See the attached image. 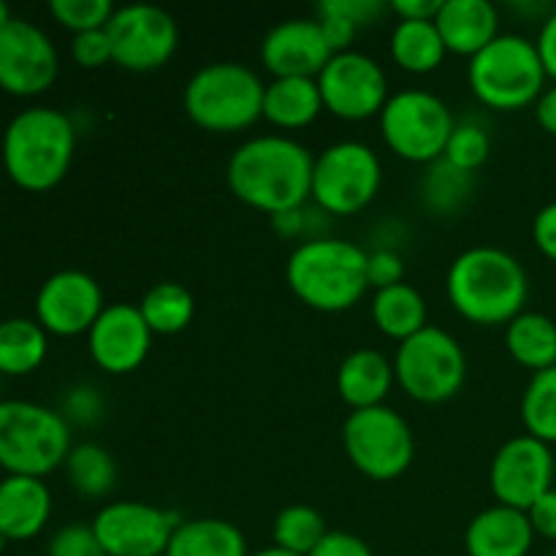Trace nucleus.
Wrapping results in <instances>:
<instances>
[{
  "mask_svg": "<svg viewBox=\"0 0 556 556\" xmlns=\"http://www.w3.org/2000/svg\"><path fill=\"white\" fill-rule=\"evenodd\" d=\"M313 152L296 139L266 134L237 147L226 168L231 193L269 217L313 199Z\"/></svg>",
  "mask_w": 556,
  "mask_h": 556,
  "instance_id": "f257e3e1",
  "label": "nucleus"
},
{
  "mask_svg": "<svg viewBox=\"0 0 556 556\" xmlns=\"http://www.w3.org/2000/svg\"><path fill=\"white\" fill-rule=\"evenodd\" d=\"M445 291L456 313L476 326H508L525 313L530 277L508 250L478 244L454 258L445 275Z\"/></svg>",
  "mask_w": 556,
  "mask_h": 556,
  "instance_id": "f03ea898",
  "label": "nucleus"
},
{
  "mask_svg": "<svg viewBox=\"0 0 556 556\" xmlns=\"http://www.w3.org/2000/svg\"><path fill=\"white\" fill-rule=\"evenodd\" d=\"M76 152V125L52 106L22 109L3 130L0 157L11 182L30 193L58 188Z\"/></svg>",
  "mask_w": 556,
  "mask_h": 556,
  "instance_id": "7ed1b4c3",
  "label": "nucleus"
},
{
  "mask_svg": "<svg viewBox=\"0 0 556 556\" xmlns=\"http://www.w3.org/2000/svg\"><path fill=\"white\" fill-rule=\"evenodd\" d=\"M367 250L348 239L318 237L288 255L286 280L293 296L318 313H345L367 293Z\"/></svg>",
  "mask_w": 556,
  "mask_h": 556,
  "instance_id": "20e7f679",
  "label": "nucleus"
},
{
  "mask_svg": "<svg viewBox=\"0 0 556 556\" xmlns=\"http://www.w3.org/2000/svg\"><path fill=\"white\" fill-rule=\"evenodd\" d=\"M266 85L250 65L220 60L206 63L188 79L185 114L212 134H239L264 117Z\"/></svg>",
  "mask_w": 556,
  "mask_h": 556,
  "instance_id": "39448f33",
  "label": "nucleus"
},
{
  "mask_svg": "<svg viewBox=\"0 0 556 556\" xmlns=\"http://www.w3.org/2000/svg\"><path fill=\"white\" fill-rule=\"evenodd\" d=\"M546 79L548 74L543 68L538 43L516 33H500L467 65L472 96L497 112L535 106L546 90Z\"/></svg>",
  "mask_w": 556,
  "mask_h": 556,
  "instance_id": "423d86ee",
  "label": "nucleus"
},
{
  "mask_svg": "<svg viewBox=\"0 0 556 556\" xmlns=\"http://www.w3.org/2000/svg\"><path fill=\"white\" fill-rule=\"evenodd\" d=\"M71 448V424L60 410L27 400L0 402V467L5 476H49L65 465Z\"/></svg>",
  "mask_w": 556,
  "mask_h": 556,
  "instance_id": "0eeeda50",
  "label": "nucleus"
},
{
  "mask_svg": "<svg viewBox=\"0 0 556 556\" xmlns=\"http://www.w3.org/2000/svg\"><path fill=\"white\" fill-rule=\"evenodd\" d=\"M394 375L400 389L421 405H443L454 400L467 378V356L451 331L429 324L394 353Z\"/></svg>",
  "mask_w": 556,
  "mask_h": 556,
  "instance_id": "6e6552de",
  "label": "nucleus"
},
{
  "mask_svg": "<svg viewBox=\"0 0 556 556\" xmlns=\"http://www.w3.org/2000/svg\"><path fill=\"white\" fill-rule=\"evenodd\" d=\"M378 119L380 136L396 157L427 166L443 157L445 144L456 128L448 103L418 87L391 92Z\"/></svg>",
  "mask_w": 556,
  "mask_h": 556,
  "instance_id": "1a4fd4ad",
  "label": "nucleus"
},
{
  "mask_svg": "<svg viewBox=\"0 0 556 556\" xmlns=\"http://www.w3.org/2000/svg\"><path fill=\"white\" fill-rule=\"evenodd\" d=\"M383 166L378 152L356 139L326 147L313 166V204L331 217L367 210L380 193Z\"/></svg>",
  "mask_w": 556,
  "mask_h": 556,
  "instance_id": "9d476101",
  "label": "nucleus"
},
{
  "mask_svg": "<svg viewBox=\"0 0 556 556\" xmlns=\"http://www.w3.org/2000/svg\"><path fill=\"white\" fill-rule=\"evenodd\" d=\"M342 445L351 465L372 481L405 476L416 456L410 424L389 405L351 410L342 424Z\"/></svg>",
  "mask_w": 556,
  "mask_h": 556,
  "instance_id": "9b49d317",
  "label": "nucleus"
},
{
  "mask_svg": "<svg viewBox=\"0 0 556 556\" xmlns=\"http://www.w3.org/2000/svg\"><path fill=\"white\" fill-rule=\"evenodd\" d=\"M112 63L134 74L157 71L179 47V27L166 9L152 3L119 5L106 25Z\"/></svg>",
  "mask_w": 556,
  "mask_h": 556,
  "instance_id": "f8f14e48",
  "label": "nucleus"
},
{
  "mask_svg": "<svg viewBox=\"0 0 556 556\" xmlns=\"http://www.w3.org/2000/svg\"><path fill=\"white\" fill-rule=\"evenodd\" d=\"M318 87L326 112L348 123L380 117L391 98L383 65L356 49L334 54L318 74Z\"/></svg>",
  "mask_w": 556,
  "mask_h": 556,
  "instance_id": "ddd939ff",
  "label": "nucleus"
},
{
  "mask_svg": "<svg viewBox=\"0 0 556 556\" xmlns=\"http://www.w3.org/2000/svg\"><path fill=\"white\" fill-rule=\"evenodd\" d=\"M489 486L500 505L530 510L556 486V454L552 445L519 434L503 443L489 467Z\"/></svg>",
  "mask_w": 556,
  "mask_h": 556,
  "instance_id": "4468645a",
  "label": "nucleus"
},
{
  "mask_svg": "<svg viewBox=\"0 0 556 556\" xmlns=\"http://www.w3.org/2000/svg\"><path fill=\"white\" fill-rule=\"evenodd\" d=\"M90 527L106 556H163L179 516L139 500H117L103 505Z\"/></svg>",
  "mask_w": 556,
  "mask_h": 556,
  "instance_id": "2eb2a0df",
  "label": "nucleus"
},
{
  "mask_svg": "<svg viewBox=\"0 0 556 556\" xmlns=\"http://www.w3.org/2000/svg\"><path fill=\"white\" fill-rule=\"evenodd\" d=\"M60 58L52 38L22 16L0 30V90L16 98L47 92L58 81Z\"/></svg>",
  "mask_w": 556,
  "mask_h": 556,
  "instance_id": "dca6fc26",
  "label": "nucleus"
},
{
  "mask_svg": "<svg viewBox=\"0 0 556 556\" xmlns=\"http://www.w3.org/2000/svg\"><path fill=\"white\" fill-rule=\"evenodd\" d=\"M103 291L87 271L63 269L41 282L36 293V320L52 337H79L103 313Z\"/></svg>",
  "mask_w": 556,
  "mask_h": 556,
  "instance_id": "f3484780",
  "label": "nucleus"
},
{
  "mask_svg": "<svg viewBox=\"0 0 556 556\" xmlns=\"http://www.w3.org/2000/svg\"><path fill=\"white\" fill-rule=\"evenodd\" d=\"M152 331L141 318L139 304L114 302L103 307L87 331V351L98 369L106 375H130L147 362Z\"/></svg>",
  "mask_w": 556,
  "mask_h": 556,
  "instance_id": "a211bd4d",
  "label": "nucleus"
},
{
  "mask_svg": "<svg viewBox=\"0 0 556 556\" xmlns=\"http://www.w3.org/2000/svg\"><path fill=\"white\" fill-rule=\"evenodd\" d=\"M334 52L326 43L320 22L315 16H296L271 27L261 41V63L275 79L307 76L318 79Z\"/></svg>",
  "mask_w": 556,
  "mask_h": 556,
  "instance_id": "6ab92c4d",
  "label": "nucleus"
},
{
  "mask_svg": "<svg viewBox=\"0 0 556 556\" xmlns=\"http://www.w3.org/2000/svg\"><path fill=\"white\" fill-rule=\"evenodd\" d=\"M535 538L527 510L497 503L472 516L465 530V552L467 556H527Z\"/></svg>",
  "mask_w": 556,
  "mask_h": 556,
  "instance_id": "aec40b11",
  "label": "nucleus"
},
{
  "mask_svg": "<svg viewBox=\"0 0 556 556\" xmlns=\"http://www.w3.org/2000/svg\"><path fill=\"white\" fill-rule=\"evenodd\" d=\"M52 516V492L43 478L5 476L0 481V532L9 543L41 535Z\"/></svg>",
  "mask_w": 556,
  "mask_h": 556,
  "instance_id": "412c9836",
  "label": "nucleus"
},
{
  "mask_svg": "<svg viewBox=\"0 0 556 556\" xmlns=\"http://www.w3.org/2000/svg\"><path fill=\"white\" fill-rule=\"evenodd\" d=\"M434 25L448 52L476 58L500 36V11L489 0H443Z\"/></svg>",
  "mask_w": 556,
  "mask_h": 556,
  "instance_id": "4be33fe9",
  "label": "nucleus"
},
{
  "mask_svg": "<svg viewBox=\"0 0 556 556\" xmlns=\"http://www.w3.org/2000/svg\"><path fill=\"white\" fill-rule=\"evenodd\" d=\"M394 383V362H389V356L375 348H358L348 353L337 369V391L351 410L386 405V396Z\"/></svg>",
  "mask_w": 556,
  "mask_h": 556,
  "instance_id": "5701e85b",
  "label": "nucleus"
},
{
  "mask_svg": "<svg viewBox=\"0 0 556 556\" xmlns=\"http://www.w3.org/2000/svg\"><path fill=\"white\" fill-rule=\"evenodd\" d=\"M324 112L318 79L307 76H286L271 79L264 92V119L282 130L307 128Z\"/></svg>",
  "mask_w": 556,
  "mask_h": 556,
  "instance_id": "b1692460",
  "label": "nucleus"
},
{
  "mask_svg": "<svg viewBox=\"0 0 556 556\" xmlns=\"http://www.w3.org/2000/svg\"><path fill=\"white\" fill-rule=\"evenodd\" d=\"M163 556H250L242 530L226 519L179 521Z\"/></svg>",
  "mask_w": 556,
  "mask_h": 556,
  "instance_id": "393cba45",
  "label": "nucleus"
},
{
  "mask_svg": "<svg viewBox=\"0 0 556 556\" xmlns=\"http://www.w3.org/2000/svg\"><path fill=\"white\" fill-rule=\"evenodd\" d=\"M369 313H372V320L380 334L391 337L396 342L410 340L413 334H418V331L429 326L427 299L410 282H400V286L375 291Z\"/></svg>",
  "mask_w": 556,
  "mask_h": 556,
  "instance_id": "a878e982",
  "label": "nucleus"
},
{
  "mask_svg": "<svg viewBox=\"0 0 556 556\" xmlns=\"http://www.w3.org/2000/svg\"><path fill=\"white\" fill-rule=\"evenodd\" d=\"M505 348L519 367L532 375L556 367V320L525 309L505 326Z\"/></svg>",
  "mask_w": 556,
  "mask_h": 556,
  "instance_id": "bb28decb",
  "label": "nucleus"
},
{
  "mask_svg": "<svg viewBox=\"0 0 556 556\" xmlns=\"http://www.w3.org/2000/svg\"><path fill=\"white\" fill-rule=\"evenodd\" d=\"M389 49L391 60L407 74H432L448 54L434 20H400L391 30Z\"/></svg>",
  "mask_w": 556,
  "mask_h": 556,
  "instance_id": "cd10ccee",
  "label": "nucleus"
},
{
  "mask_svg": "<svg viewBox=\"0 0 556 556\" xmlns=\"http://www.w3.org/2000/svg\"><path fill=\"white\" fill-rule=\"evenodd\" d=\"M49 353V334L36 318L0 320V378L33 375Z\"/></svg>",
  "mask_w": 556,
  "mask_h": 556,
  "instance_id": "c85d7f7f",
  "label": "nucleus"
},
{
  "mask_svg": "<svg viewBox=\"0 0 556 556\" xmlns=\"http://www.w3.org/2000/svg\"><path fill=\"white\" fill-rule=\"evenodd\" d=\"M141 318L147 320L152 334H179L195 318V299L182 282H155L139 302Z\"/></svg>",
  "mask_w": 556,
  "mask_h": 556,
  "instance_id": "c756f323",
  "label": "nucleus"
},
{
  "mask_svg": "<svg viewBox=\"0 0 556 556\" xmlns=\"http://www.w3.org/2000/svg\"><path fill=\"white\" fill-rule=\"evenodd\" d=\"M63 467L71 489L85 500L106 497V494H112L114 483H117L114 456L98 443L74 445Z\"/></svg>",
  "mask_w": 556,
  "mask_h": 556,
  "instance_id": "7c9ffc66",
  "label": "nucleus"
},
{
  "mask_svg": "<svg viewBox=\"0 0 556 556\" xmlns=\"http://www.w3.org/2000/svg\"><path fill=\"white\" fill-rule=\"evenodd\" d=\"M476 188V174L454 166L445 157L429 163L427 174L421 179V201L434 215H451L467 204Z\"/></svg>",
  "mask_w": 556,
  "mask_h": 556,
  "instance_id": "2f4dec72",
  "label": "nucleus"
},
{
  "mask_svg": "<svg viewBox=\"0 0 556 556\" xmlns=\"http://www.w3.org/2000/svg\"><path fill=\"white\" fill-rule=\"evenodd\" d=\"M527 434L546 445H556V367L535 372L519 402Z\"/></svg>",
  "mask_w": 556,
  "mask_h": 556,
  "instance_id": "473e14b6",
  "label": "nucleus"
},
{
  "mask_svg": "<svg viewBox=\"0 0 556 556\" xmlns=\"http://www.w3.org/2000/svg\"><path fill=\"white\" fill-rule=\"evenodd\" d=\"M329 527L320 510L309 508V505H288L280 514L275 516V525H271V541L277 548H286V552L309 556L315 552L320 541L326 538Z\"/></svg>",
  "mask_w": 556,
  "mask_h": 556,
  "instance_id": "72a5a7b5",
  "label": "nucleus"
},
{
  "mask_svg": "<svg viewBox=\"0 0 556 556\" xmlns=\"http://www.w3.org/2000/svg\"><path fill=\"white\" fill-rule=\"evenodd\" d=\"M489 152H492V136L486 134V128L472 123V119H465V123H456L443 157L454 166L476 174L489 161Z\"/></svg>",
  "mask_w": 556,
  "mask_h": 556,
  "instance_id": "f704fd0d",
  "label": "nucleus"
},
{
  "mask_svg": "<svg viewBox=\"0 0 556 556\" xmlns=\"http://www.w3.org/2000/svg\"><path fill=\"white\" fill-rule=\"evenodd\" d=\"M114 5L109 0H52L49 14L60 27L71 30L74 36L87 30H101L114 16Z\"/></svg>",
  "mask_w": 556,
  "mask_h": 556,
  "instance_id": "c9c22d12",
  "label": "nucleus"
},
{
  "mask_svg": "<svg viewBox=\"0 0 556 556\" xmlns=\"http://www.w3.org/2000/svg\"><path fill=\"white\" fill-rule=\"evenodd\" d=\"M60 413H63L65 421L76 424V427H96L106 416V402H103L101 391L96 386L79 383L71 386L68 394L63 396Z\"/></svg>",
  "mask_w": 556,
  "mask_h": 556,
  "instance_id": "e433bc0d",
  "label": "nucleus"
},
{
  "mask_svg": "<svg viewBox=\"0 0 556 556\" xmlns=\"http://www.w3.org/2000/svg\"><path fill=\"white\" fill-rule=\"evenodd\" d=\"M326 212L318 210V206H296V210L280 212V215L271 217V228H275L280 237L286 239H318L326 237L320 228L326 226Z\"/></svg>",
  "mask_w": 556,
  "mask_h": 556,
  "instance_id": "4c0bfd02",
  "label": "nucleus"
},
{
  "mask_svg": "<svg viewBox=\"0 0 556 556\" xmlns=\"http://www.w3.org/2000/svg\"><path fill=\"white\" fill-rule=\"evenodd\" d=\"M47 556H106L90 525H65L52 535Z\"/></svg>",
  "mask_w": 556,
  "mask_h": 556,
  "instance_id": "58836bf2",
  "label": "nucleus"
},
{
  "mask_svg": "<svg viewBox=\"0 0 556 556\" xmlns=\"http://www.w3.org/2000/svg\"><path fill=\"white\" fill-rule=\"evenodd\" d=\"M367 280L375 291L400 286V282H405V258L394 248L372 250L367 255Z\"/></svg>",
  "mask_w": 556,
  "mask_h": 556,
  "instance_id": "ea45409f",
  "label": "nucleus"
},
{
  "mask_svg": "<svg viewBox=\"0 0 556 556\" xmlns=\"http://www.w3.org/2000/svg\"><path fill=\"white\" fill-rule=\"evenodd\" d=\"M71 58L81 68H101L112 63V41H109L106 27L101 30H87L71 38Z\"/></svg>",
  "mask_w": 556,
  "mask_h": 556,
  "instance_id": "a19ab883",
  "label": "nucleus"
},
{
  "mask_svg": "<svg viewBox=\"0 0 556 556\" xmlns=\"http://www.w3.org/2000/svg\"><path fill=\"white\" fill-rule=\"evenodd\" d=\"M318 9L345 16L362 30V27L375 25L389 11V5L380 3V0H324V3H318Z\"/></svg>",
  "mask_w": 556,
  "mask_h": 556,
  "instance_id": "79ce46f5",
  "label": "nucleus"
},
{
  "mask_svg": "<svg viewBox=\"0 0 556 556\" xmlns=\"http://www.w3.org/2000/svg\"><path fill=\"white\" fill-rule=\"evenodd\" d=\"M315 20L320 22V30H324L326 43H329L331 52H351L353 41H356L358 36V27L353 25L351 20H345V16L340 14H329V11L320 9H315Z\"/></svg>",
  "mask_w": 556,
  "mask_h": 556,
  "instance_id": "37998d69",
  "label": "nucleus"
},
{
  "mask_svg": "<svg viewBox=\"0 0 556 556\" xmlns=\"http://www.w3.org/2000/svg\"><path fill=\"white\" fill-rule=\"evenodd\" d=\"M309 556H375V554L364 538L353 535V532L329 530L324 541L315 546V552Z\"/></svg>",
  "mask_w": 556,
  "mask_h": 556,
  "instance_id": "c03bdc74",
  "label": "nucleus"
},
{
  "mask_svg": "<svg viewBox=\"0 0 556 556\" xmlns=\"http://www.w3.org/2000/svg\"><path fill=\"white\" fill-rule=\"evenodd\" d=\"M532 242L548 261L556 264V201L541 206V212L532 220Z\"/></svg>",
  "mask_w": 556,
  "mask_h": 556,
  "instance_id": "a18cd8bd",
  "label": "nucleus"
},
{
  "mask_svg": "<svg viewBox=\"0 0 556 556\" xmlns=\"http://www.w3.org/2000/svg\"><path fill=\"white\" fill-rule=\"evenodd\" d=\"M527 516H530V525L538 538H546V541L556 543V486L552 492L543 494V497L527 510Z\"/></svg>",
  "mask_w": 556,
  "mask_h": 556,
  "instance_id": "49530a36",
  "label": "nucleus"
},
{
  "mask_svg": "<svg viewBox=\"0 0 556 556\" xmlns=\"http://www.w3.org/2000/svg\"><path fill=\"white\" fill-rule=\"evenodd\" d=\"M538 52H541L543 68L556 81V9L543 20L541 33H538Z\"/></svg>",
  "mask_w": 556,
  "mask_h": 556,
  "instance_id": "de8ad7c7",
  "label": "nucleus"
},
{
  "mask_svg": "<svg viewBox=\"0 0 556 556\" xmlns=\"http://www.w3.org/2000/svg\"><path fill=\"white\" fill-rule=\"evenodd\" d=\"M443 5V0H394L389 11H394L400 20H434Z\"/></svg>",
  "mask_w": 556,
  "mask_h": 556,
  "instance_id": "09e8293b",
  "label": "nucleus"
},
{
  "mask_svg": "<svg viewBox=\"0 0 556 556\" xmlns=\"http://www.w3.org/2000/svg\"><path fill=\"white\" fill-rule=\"evenodd\" d=\"M535 119L546 134L556 136V81L535 101Z\"/></svg>",
  "mask_w": 556,
  "mask_h": 556,
  "instance_id": "8fccbe9b",
  "label": "nucleus"
},
{
  "mask_svg": "<svg viewBox=\"0 0 556 556\" xmlns=\"http://www.w3.org/2000/svg\"><path fill=\"white\" fill-rule=\"evenodd\" d=\"M250 556H299V554H291V552H286V548L269 546V548H261V552H255V554H250Z\"/></svg>",
  "mask_w": 556,
  "mask_h": 556,
  "instance_id": "3c124183",
  "label": "nucleus"
},
{
  "mask_svg": "<svg viewBox=\"0 0 556 556\" xmlns=\"http://www.w3.org/2000/svg\"><path fill=\"white\" fill-rule=\"evenodd\" d=\"M11 20H14V14H11V9H9V5H5L3 0H0V30H3V27L9 25Z\"/></svg>",
  "mask_w": 556,
  "mask_h": 556,
  "instance_id": "603ef678",
  "label": "nucleus"
},
{
  "mask_svg": "<svg viewBox=\"0 0 556 556\" xmlns=\"http://www.w3.org/2000/svg\"><path fill=\"white\" fill-rule=\"evenodd\" d=\"M5 546H9V538H5V535H3V532H0V552H3V548H5Z\"/></svg>",
  "mask_w": 556,
  "mask_h": 556,
  "instance_id": "864d4df0",
  "label": "nucleus"
},
{
  "mask_svg": "<svg viewBox=\"0 0 556 556\" xmlns=\"http://www.w3.org/2000/svg\"><path fill=\"white\" fill-rule=\"evenodd\" d=\"M548 556H556V546H554V548H552V554H548Z\"/></svg>",
  "mask_w": 556,
  "mask_h": 556,
  "instance_id": "5fc2aeb1",
  "label": "nucleus"
},
{
  "mask_svg": "<svg viewBox=\"0 0 556 556\" xmlns=\"http://www.w3.org/2000/svg\"><path fill=\"white\" fill-rule=\"evenodd\" d=\"M0 402H3V396H0Z\"/></svg>",
  "mask_w": 556,
  "mask_h": 556,
  "instance_id": "6e6d98bb",
  "label": "nucleus"
}]
</instances>
